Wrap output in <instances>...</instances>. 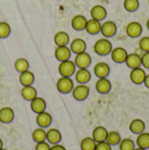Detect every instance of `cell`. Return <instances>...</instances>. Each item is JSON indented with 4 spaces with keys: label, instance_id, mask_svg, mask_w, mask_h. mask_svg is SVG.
<instances>
[{
    "label": "cell",
    "instance_id": "3957f363",
    "mask_svg": "<svg viewBox=\"0 0 149 150\" xmlns=\"http://www.w3.org/2000/svg\"><path fill=\"white\" fill-rule=\"evenodd\" d=\"M71 93L76 101H84L87 100L90 94V88L87 84H77L76 86L73 88Z\"/></svg>",
    "mask_w": 149,
    "mask_h": 150
},
{
    "label": "cell",
    "instance_id": "ac0fdd59",
    "mask_svg": "<svg viewBox=\"0 0 149 150\" xmlns=\"http://www.w3.org/2000/svg\"><path fill=\"white\" fill-rule=\"evenodd\" d=\"M52 121H53V118L48 112L44 111L42 113H38L37 117H36V123L39 128H48L50 125H52Z\"/></svg>",
    "mask_w": 149,
    "mask_h": 150
},
{
    "label": "cell",
    "instance_id": "52a82bcc",
    "mask_svg": "<svg viewBox=\"0 0 149 150\" xmlns=\"http://www.w3.org/2000/svg\"><path fill=\"white\" fill-rule=\"evenodd\" d=\"M111 59L117 64H123L128 56V52L123 47H113L110 53Z\"/></svg>",
    "mask_w": 149,
    "mask_h": 150
},
{
    "label": "cell",
    "instance_id": "7a4b0ae2",
    "mask_svg": "<svg viewBox=\"0 0 149 150\" xmlns=\"http://www.w3.org/2000/svg\"><path fill=\"white\" fill-rule=\"evenodd\" d=\"M73 88H74V83H73L71 77L62 76V77L57 81V83H56V88H57V91L62 94L71 93Z\"/></svg>",
    "mask_w": 149,
    "mask_h": 150
},
{
    "label": "cell",
    "instance_id": "ab89813d",
    "mask_svg": "<svg viewBox=\"0 0 149 150\" xmlns=\"http://www.w3.org/2000/svg\"><path fill=\"white\" fill-rule=\"evenodd\" d=\"M50 150H66V148L62 146V144H53V146H50Z\"/></svg>",
    "mask_w": 149,
    "mask_h": 150
},
{
    "label": "cell",
    "instance_id": "277c9868",
    "mask_svg": "<svg viewBox=\"0 0 149 150\" xmlns=\"http://www.w3.org/2000/svg\"><path fill=\"white\" fill-rule=\"evenodd\" d=\"M117 24L112 20H104L102 24H101V34L104 38H110L113 37L116 34H117Z\"/></svg>",
    "mask_w": 149,
    "mask_h": 150
},
{
    "label": "cell",
    "instance_id": "5b68a950",
    "mask_svg": "<svg viewBox=\"0 0 149 150\" xmlns=\"http://www.w3.org/2000/svg\"><path fill=\"white\" fill-rule=\"evenodd\" d=\"M58 72L62 76H66V77H71L72 75L75 74L76 72V66H75V63L72 62L71 59L68 61H64V62L60 63V66H58Z\"/></svg>",
    "mask_w": 149,
    "mask_h": 150
},
{
    "label": "cell",
    "instance_id": "ffe728a7",
    "mask_svg": "<svg viewBox=\"0 0 149 150\" xmlns=\"http://www.w3.org/2000/svg\"><path fill=\"white\" fill-rule=\"evenodd\" d=\"M31 111L36 114L46 111V101L44 100L43 98L36 96L34 100L31 101Z\"/></svg>",
    "mask_w": 149,
    "mask_h": 150
},
{
    "label": "cell",
    "instance_id": "e575fe53",
    "mask_svg": "<svg viewBox=\"0 0 149 150\" xmlns=\"http://www.w3.org/2000/svg\"><path fill=\"white\" fill-rule=\"evenodd\" d=\"M10 33H11L10 25L6 21H0V39H5V38L9 37Z\"/></svg>",
    "mask_w": 149,
    "mask_h": 150
},
{
    "label": "cell",
    "instance_id": "44dd1931",
    "mask_svg": "<svg viewBox=\"0 0 149 150\" xmlns=\"http://www.w3.org/2000/svg\"><path fill=\"white\" fill-rule=\"evenodd\" d=\"M74 75L79 84H87L91 80V73L87 69H77Z\"/></svg>",
    "mask_w": 149,
    "mask_h": 150
},
{
    "label": "cell",
    "instance_id": "f35d334b",
    "mask_svg": "<svg viewBox=\"0 0 149 150\" xmlns=\"http://www.w3.org/2000/svg\"><path fill=\"white\" fill-rule=\"evenodd\" d=\"M50 144L47 141H43V142H37L35 150H50Z\"/></svg>",
    "mask_w": 149,
    "mask_h": 150
},
{
    "label": "cell",
    "instance_id": "b9f144b4",
    "mask_svg": "<svg viewBox=\"0 0 149 150\" xmlns=\"http://www.w3.org/2000/svg\"><path fill=\"white\" fill-rule=\"evenodd\" d=\"M2 146H4V142H2V140L0 138V149H2Z\"/></svg>",
    "mask_w": 149,
    "mask_h": 150
},
{
    "label": "cell",
    "instance_id": "cb8c5ba5",
    "mask_svg": "<svg viewBox=\"0 0 149 150\" xmlns=\"http://www.w3.org/2000/svg\"><path fill=\"white\" fill-rule=\"evenodd\" d=\"M85 30L90 35H98L101 31V21H98L95 19H89L85 26Z\"/></svg>",
    "mask_w": 149,
    "mask_h": 150
},
{
    "label": "cell",
    "instance_id": "ee69618b",
    "mask_svg": "<svg viewBox=\"0 0 149 150\" xmlns=\"http://www.w3.org/2000/svg\"><path fill=\"white\" fill-rule=\"evenodd\" d=\"M146 26H147V28H148V30H149V18H148V20H147V23H146Z\"/></svg>",
    "mask_w": 149,
    "mask_h": 150
},
{
    "label": "cell",
    "instance_id": "d6986e66",
    "mask_svg": "<svg viewBox=\"0 0 149 150\" xmlns=\"http://www.w3.org/2000/svg\"><path fill=\"white\" fill-rule=\"evenodd\" d=\"M111 82L108 80V77H103V79H99L96 83H95V88L100 94H108L111 91Z\"/></svg>",
    "mask_w": 149,
    "mask_h": 150
},
{
    "label": "cell",
    "instance_id": "2e32d148",
    "mask_svg": "<svg viewBox=\"0 0 149 150\" xmlns=\"http://www.w3.org/2000/svg\"><path fill=\"white\" fill-rule=\"evenodd\" d=\"M93 71L98 79H103V77H108L110 74V66L106 63L100 62L98 64H95Z\"/></svg>",
    "mask_w": 149,
    "mask_h": 150
},
{
    "label": "cell",
    "instance_id": "60d3db41",
    "mask_svg": "<svg viewBox=\"0 0 149 150\" xmlns=\"http://www.w3.org/2000/svg\"><path fill=\"white\" fill-rule=\"evenodd\" d=\"M143 85L146 86L147 88H149V74L146 75V77H145V81H143Z\"/></svg>",
    "mask_w": 149,
    "mask_h": 150
},
{
    "label": "cell",
    "instance_id": "9c48e42d",
    "mask_svg": "<svg viewBox=\"0 0 149 150\" xmlns=\"http://www.w3.org/2000/svg\"><path fill=\"white\" fill-rule=\"evenodd\" d=\"M54 55L55 58L58 62H64V61H68L71 58L72 55V52L70 50L68 46H57L54 52Z\"/></svg>",
    "mask_w": 149,
    "mask_h": 150
},
{
    "label": "cell",
    "instance_id": "ba28073f",
    "mask_svg": "<svg viewBox=\"0 0 149 150\" xmlns=\"http://www.w3.org/2000/svg\"><path fill=\"white\" fill-rule=\"evenodd\" d=\"M143 33V26L140 25L138 21H131L126 27V34L130 38L139 37Z\"/></svg>",
    "mask_w": 149,
    "mask_h": 150
},
{
    "label": "cell",
    "instance_id": "30bf717a",
    "mask_svg": "<svg viewBox=\"0 0 149 150\" xmlns=\"http://www.w3.org/2000/svg\"><path fill=\"white\" fill-rule=\"evenodd\" d=\"M70 50L72 53H74L75 55L83 53L87 50V42L82 38H75L70 43Z\"/></svg>",
    "mask_w": 149,
    "mask_h": 150
},
{
    "label": "cell",
    "instance_id": "484cf974",
    "mask_svg": "<svg viewBox=\"0 0 149 150\" xmlns=\"http://www.w3.org/2000/svg\"><path fill=\"white\" fill-rule=\"evenodd\" d=\"M19 82L23 86H28V85H33V83L35 82V75L33 72H31L29 69L23 72L19 75Z\"/></svg>",
    "mask_w": 149,
    "mask_h": 150
},
{
    "label": "cell",
    "instance_id": "836d02e7",
    "mask_svg": "<svg viewBox=\"0 0 149 150\" xmlns=\"http://www.w3.org/2000/svg\"><path fill=\"white\" fill-rule=\"evenodd\" d=\"M139 0H124L123 8L128 13H135L139 9Z\"/></svg>",
    "mask_w": 149,
    "mask_h": 150
},
{
    "label": "cell",
    "instance_id": "1f68e13d",
    "mask_svg": "<svg viewBox=\"0 0 149 150\" xmlns=\"http://www.w3.org/2000/svg\"><path fill=\"white\" fill-rule=\"evenodd\" d=\"M118 146L120 150H135L136 142L130 138H124V139H121V141Z\"/></svg>",
    "mask_w": 149,
    "mask_h": 150
},
{
    "label": "cell",
    "instance_id": "7bdbcfd3",
    "mask_svg": "<svg viewBox=\"0 0 149 150\" xmlns=\"http://www.w3.org/2000/svg\"><path fill=\"white\" fill-rule=\"evenodd\" d=\"M135 150H147V149H143V148H140V147H136Z\"/></svg>",
    "mask_w": 149,
    "mask_h": 150
},
{
    "label": "cell",
    "instance_id": "d6a6232c",
    "mask_svg": "<svg viewBox=\"0 0 149 150\" xmlns=\"http://www.w3.org/2000/svg\"><path fill=\"white\" fill-rule=\"evenodd\" d=\"M15 69L18 73H23V72L28 71L29 69V62L26 58H18L15 62Z\"/></svg>",
    "mask_w": 149,
    "mask_h": 150
},
{
    "label": "cell",
    "instance_id": "8d00e7d4",
    "mask_svg": "<svg viewBox=\"0 0 149 150\" xmlns=\"http://www.w3.org/2000/svg\"><path fill=\"white\" fill-rule=\"evenodd\" d=\"M141 66L149 69V52H143L141 54Z\"/></svg>",
    "mask_w": 149,
    "mask_h": 150
},
{
    "label": "cell",
    "instance_id": "d590c367",
    "mask_svg": "<svg viewBox=\"0 0 149 150\" xmlns=\"http://www.w3.org/2000/svg\"><path fill=\"white\" fill-rule=\"evenodd\" d=\"M139 48L141 50V52H149V37L145 36V37L140 38L139 40Z\"/></svg>",
    "mask_w": 149,
    "mask_h": 150
},
{
    "label": "cell",
    "instance_id": "f6af8a7d",
    "mask_svg": "<svg viewBox=\"0 0 149 150\" xmlns=\"http://www.w3.org/2000/svg\"><path fill=\"white\" fill-rule=\"evenodd\" d=\"M0 150H7V149H4V148H2V149H0Z\"/></svg>",
    "mask_w": 149,
    "mask_h": 150
},
{
    "label": "cell",
    "instance_id": "4dcf8cb0",
    "mask_svg": "<svg viewBox=\"0 0 149 150\" xmlns=\"http://www.w3.org/2000/svg\"><path fill=\"white\" fill-rule=\"evenodd\" d=\"M95 146H96V142L94 141L92 137L83 138L81 144H80L81 150H95Z\"/></svg>",
    "mask_w": 149,
    "mask_h": 150
},
{
    "label": "cell",
    "instance_id": "4316f807",
    "mask_svg": "<svg viewBox=\"0 0 149 150\" xmlns=\"http://www.w3.org/2000/svg\"><path fill=\"white\" fill-rule=\"evenodd\" d=\"M54 43L56 46H67L70 43V36L66 31H57L54 35Z\"/></svg>",
    "mask_w": 149,
    "mask_h": 150
},
{
    "label": "cell",
    "instance_id": "8fae6325",
    "mask_svg": "<svg viewBox=\"0 0 149 150\" xmlns=\"http://www.w3.org/2000/svg\"><path fill=\"white\" fill-rule=\"evenodd\" d=\"M146 75L147 74H146L145 69H141V67H137V69H131L130 80L133 84H136V85H140V84H143V81H145Z\"/></svg>",
    "mask_w": 149,
    "mask_h": 150
},
{
    "label": "cell",
    "instance_id": "9a60e30c",
    "mask_svg": "<svg viewBox=\"0 0 149 150\" xmlns=\"http://www.w3.org/2000/svg\"><path fill=\"white\" fill-rule=\"evenodd\" d=\"M90 13L92 19H95L98 21H103L106 17V9L101 5H96L91 8Z\"/></svg>",
    "mask_w": 149,
    "mask_h": 150
},
{
    "label": "cell",
    "instance_id": "6da1fadb",
    "mask_svg": "<svg viewBox=\"0 0 149 150\" xmlns=\"http://www.w3.org/2000/svg\"><path fill=\"white\" fill-rule=\"evenodd\" d=\"M112 48H113L112 43L108 38H100L95 42L93 50L99 56H106V55H110Z\"/></svg>",
    "mask_w": 149,
    "mask_h": 150
},
{
    "label": "cell",
    "instance_id": "8992f818",
    "mask_svg": "<svg viewBox=\"0 0 149 150\" xmlns=\"http://www.w3.org/2000/svg\"><path fill=\"white\" fill-rule=\"evenodd\" d=\"M74 63L77 69H89L91 63H92V58H91L89 53L83 52V53H80L75 56Z\"/></svg>",
    "mask_w": 149,
    "mask_h": 150
},
{
    "label": "cell",
    "instance_id": "7c38bea8",
    "mask_svg": "<svg viewBox=\"0 0 149 150\" xmlns=\"http://www.w3.org/2000/svg\"><path fill=\"white\" fill-rule=\"evenodd\" d=\"M124 64L127 65V67H129V69H131L140 67V66H141V55L138 54V53L128 54Z\"/></svg>",
    "mask_w": 149,
    "mask_h": 150
},
{
    "label": "cell",
    "instance_id": "7402d4cb",
    "mask_svg": "<svg viewBox=\"0 0 149 150\" xmlns=\"http://www.w3.org/2000/svg\"><path fill=\"white\" fill-rule=\"evenodd\" d=\"M108 130L104 127H95L92 131V138L94 139L95 142H101V141H106V136H108Z\"/></svg>",
    "mask_w": 149,
    "mask_h": 150
},
{
    "label": "cell",
    "instance_id": "603a6c76",
    "mask_svg": "<svg viewBox=\"0 0 149 150\" xmlns=\"http://www.w3.org/2000/svg\"><path fill=\"white\" fill-rule=\"evenodd\" d=\"M20 94L23 96V99L26 101L34 100L36 96H37V90L34 88L33 85H28V86H23L21 91H20Z\"/></svg>",
    "mask_w": 149,
    "mask_h": 150
},
{
    "label": "cell",
    "instance_id": "f546056e",
    "mask_svg": "<svg viewBox=\"0 0 149 150\" xmlns=\"http://www.w3.org/2000/svg\"><path fill=\"white\" fill-rule=\"evenodd\" d=\"M31 138L37 144V142H43V141H46V131L44 128H37L35 129L33 133H31Z\"/></svg>",
    "mask_w": 149,
    "mask_h": 150
},
{
    "label": "cell",
    "instance_id": "83f0119b",
    "mask_svg": "<svg viewBox=\"0 0 149 150\" xmlns=\"http://www.w3.org/2000/svg\"><path fill=\"white\" fill-rule=\"evenodd\" d=\"M136 146L143 149H149V133L148 132H141L138 134L136 140Z\"/></svg>",
    "mask_w": 149,
    "mask_h": 150
},
{
    "label": "cell",
    "instance_id": "4fadbf2b",
    "mask_svg": "<svg viewBox=\"0 0 149 150\" xmlns=\"http://www.w3.org/2000/svg\"><path fill=\"white\" fill-rule=\"evenodd\" d=\"M87 23V19L85 16H83V15H76L71 20V26H72V28L74 30L81 31L85 29Z\"/></svg>",
    "mask_w": 149,
    "mask_h": 150
},
{
    "label": "cell",
    "instance_id": "f1b7e54d",
    "mask_svg": "<svg viewBox=\"0 0 149 150\" xmlns=\"http://www.w3.org/2000/svg\"><path fill=\"white\" fill-rule=\"evenodd\" d=\"M121 139H122L121 134L118 131H109L108 132V136H106V141L111 147H113V146H118L120 144V141H121Z\"/></svg>",
    "mask_w": 149,
    "mask_h": 150
},
{
    "label": "cell",
    "instance_id": "74e56055",
    "mask_svg": "<svg viewBox=\"0 0 149 150\" xmlns=\"http://www.w3.org/2000/svg\"><path fill=\"white\" fill-rule=\"evenodd\" d=\"M95 150H112V147L106 141H101V142H96Z\"/></svg>",
    "mask_w": 149,
    "mask_h": 150
},
{
    "label": "cell",
    "instance_id": "d4e9b609",
    "mask_svg": "<svg viewBox=\"0 0 149 150\" xmlns=\"http://www.w3.org/2000/svg\"><path fill=\"white\" fill-rule=\"evenodd\" d=\"M145 128H146V125L141 119H133L129 125V130L137 136L145 131Z\"/></svg>",
    "mask_w": 149,
    "mask_h": 150
},
{
    "label": "cell",
    "instance_id": "5bb4252c",
    "mask_svg": "<svg viewBox=\"0 0 149 150\" xmlns=\"http://www.w3.org/2000/svg\"><path fill=\"white\" fill-rule=\"evenodd\" d=\"M62 140V133L55 128H50L46 131V141L50 144H60Z\"/></svg>",
    "mask_w": 149,
    "mask_h": 150
},
{
    "label": "cell",
    "instance_id": "e0dca14e",
    "mask_svg": "<svg viewBox=\"0 0 149 150\" xmlns=\"http://www.w3.org/2000/svg\"><path fill=\"white\" fill-rule=\"evenodd\" d=\"M13 119H15V112L11 108L6 106V108L0 109V122L1 123H5V125L11 123Z\"/></svg>",
    "mask_w": 149,
    "mask_h": 150
}]
</instances>
